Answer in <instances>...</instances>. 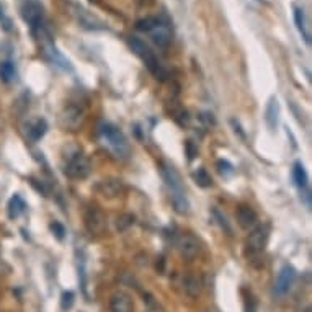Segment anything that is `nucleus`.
I'll list each match as a JSON object with an SVG mask.
<instances>
[{
  "label": "nucleus",
  "instance_id": "nucleus-11",
  "mask_svg": "<svg viewBox=\"0 0 312 312\" xmlns=\"http://www.w3.org/2000/svg\"><path fill=\"white\" fill-rule=\"evenodd\" d=\"M110 312H134V299L129 292L119 290L110 297Z\"/></svg>",
  "mask_w": 312,
  "mask_h": 312
},
{
  "label": "nucleus",
  "instance_id": "nucleus-12",
  "mask_svg": "<svg viewBox=\"0 0 312 312\" xmlns=\"http://www.w3.org/2000/svg\"><path fill=\"white\" fill-rule=\"evenodd\" d=\"M95 190L98 192L101 196L105 198H118L121 193H123L124 186H123V181L119 178H113V176H110V178H103L100 180L98 183L95 185Z\"/></svg>",
  "mask_w": 312,
  "mask_h": 312
},
{
  "label": "nucleus",
  "instance_id": "nucleus-22",
  "mask_svg": "<svg viewBox=\"0 0 312 312\" xmlns=\"http://www.w3.org/2000/svg\"><path fill=\"white\" fill-rule=\"evenodd\" d=\"M160 23L159 18L156 17H146V18H141V20L136 21V28L139 31H142V33H151V31L156 28L157 25Z\"/></svg>",
  "mask_w": 312,
  "mask_h": 312
},
{
  "label": "nucleus",
  "instance_id": "nucleus-19",
  "mask_svg": "<svg viewBox=\"0 0 312 312\" xmlns=\"http://www.w3.org/2000/svg\"><path fill=\"white\" fill-rule=\"evenodd\" d=\"M25 208H26V204L23 201V198L20 195H15V196L10 199V203H8V216H10L12 219H15V217H18L23 211H25Z\"/></svg>",
  "mask_w": 312,
  "mask_h": 312
},
{
  "label": "nucleus",
  "instance_id": "nucleus-9",
  "mask_svg": "<svg viewBox=\"0 0 312 312\" xmlns=\"http://www.w3.org/2000/svg\"><path fill=\"white\" fill-rule=\"evenodd\" d=\"M160 174H162V176H164L165 183L170 190V196H175V195H185L183 181H181V176L174 165H170L169 162H162Z\"/></svg>",
  "mask_w": 312,
  "mask_h": 312
},
{
  "label": "nucleus",
  "instance_id": "nucleus-23",
  "mask_svg": "<svg viewBox=\"0 0 312 312\" xmlns=\"http://www.w3.org/2000/svg\"><path fill=\"white\" fill-rule=\"evenodd\" d=\"M193 180H195V183H196L198 186H201V188H208V186L213 185L211 175H209L206 172V169H203V167L193 172Z\"/></svg>",
  "mask_w": 312,
  "mask_h": 312
},
{
  "label": "nucleus",
  "instance_id": "nucleus-14",
  "mask_svg": "<svg viewBox=\"0 0 312 312\" xmlns=\"http://www.w3.org/2000/svg\"><path fill=\"white\" fill-rule=\"evenodd\" d=\"M237 222H239L242 229L252 231L257 226V213L250 206H247V204H242L237 209Z\"/></svg>",
  "mask_w": 312,
  "mask_h": 312
},
{
  "label": "nucleus",
  "instance_id": "nucleus-17",
  "mask_svg": "<svg viewBox=\"0 0 312 312\" xmlns=\"http://www.w3.org/2000/svg\"><path fill=\"white\" fill-rule=\"evenodd\" d=\"M183 288L186 291V294L192 296V297H196L199 292H201V288H203V281L201 278L198 276V274H186L183 278Z\"/></svg>",
  "mask_w": 312,
  "mask_h": 312
},
{
  "label": "nucleus",
  "instance_id": "nucleus-24",
  "mask_svg": "<svg viewBox=\"0 0 312 312\" xmlns=\"http://www.w3.org/2000/svg\"><path fill=\"white\" fill-rule=\"evenodd\" d=\"M15 66H13V62L10 60H3V62H0V78H2L3 82H12L13 78H15Z\"/></svg>",
  "mask_w": 312,
  "mask_h": 312
},
{
  "label": "nucleus",
  "instance_id": "nucleus-27",
  "mask_svg": "<svg viewBox=\"0 0 312 312\" xmlns=\"http://www.w3.org/2000/svg\"><path fill=\"white\" fill-rule=\"evenodd\" d=\"M49 227H51V231H53V234L56 235V239H59V240L64 239V234H66V227L60 224V222H58V221L51 222Z\"/></svg>",
  "mask_w": 312,
  "mask_h": 312
},
{
  "label": "nucleus",
  "instance_id": "nucleus-20",
  "mask_svg": "<svg viewBox=\"0 0 312 312\" xmlns=\"http://www.w3.org/2000/svg\"><path fill=\"white\" fill-rule=\"evenodd\" d=\"M292 180H294L296 186H299V188H306L307 186V175L304 165L301 162H296L294 167H292Z\"/></svg>",
  "mask_w": 312,
  "mask_h": 312
},
{
  "label": "nucleus",
  "instance_id": "nucleus-6",
  "mask_svg": "<svg viewBox=\"0 0 312 312\" xmlns=\"http://www.w3.org/2000/svg\"><path fill=\"white\" fill-rule=\"evenodd\" d=\"M64 174L72 180H83L90 175V162L80 152L74 154L67 159V164L64 167Z\"/></svg>",
  "mask_w": 312,
  "mask_h": 312
},
{
  "label": "nucleus",
  "instance_id": "nucleus-8",
  "mask_svg": "<svg viewBox=\"0 0 312 312\" xmlns=\"http://www.w3.org/2000/svg\"><path fill=\"white\" fill-rule=\"evenodd\" d=\"M175 247H176V250H178V254L181 255V258L188 260V262L196 257V255L199 254V249H201L198 239L193 234L178 235L175 240Z\"/></svg>",
  "mask_w": 312,
  "mask_h": 312
},
{
  "label": "nucleus",
  "instance_id": "nucleus-21",
  "mask_svg": "<svg viewBox=\"0 0 312 312\" xmlns=\"http://www.w3.org/2000/svg\"><path fill=\"white\" fill-rule=\"evenodd\" d=\"M172 199V206L178 214H188L190 213V203L186 195H175V196H170Z\"/></svg>",
  "mask_w": 312,
  "mask_h": 312
},
{
  "label": "nucleus",
  "instance_id": "nucleus-31",
  "mask_svg": "<svg viewBox=\"0 0 312 312\" xmlns=\"http://www.w3.org/2000/svg\"><path fill=\"white\" fill-rule=\"evenodd\" d=\"M245 312H255V302L252 297H247L245 301Z\"/></svg>",
  "mask_w": 312,
  "mask_h": 312
},
{
  "label": "nucleus",
  "instance_id": "nucleus-26",
  "mask_svg": "<svg viewBox=\"0 0 312 312\" xmlns=\"http://www.w3.org/2000/svg\"><path fill=\"white\" fill-rule=\"evenodd\" d=\"M213 216H214V219L217 221V224H219L222 229H224L227 234H232V227L229 226V222H227V219L224 216H222V214L217 211V209H213Z\"/></svg>",
  "mask_w": 312,
  "mask_h": 312
},
{
  "label": "nucleus",
  "instance_id": "nucleus-1",
  "mask_svg": "<svg viewBox=\"0 0 312 312\" xmlns=\"http://www.w3.org/2000/svg\"><path fill=\"white\" fill-rule=\"evenodd\" d=\"M98 133L105 146H108V149L116 157H126L129 154L128 139L123 134V131H119V128H116L115 124L101 123L98 126Z\"/></svg>",
  "mask_w": 312,
  "mask_h": 312
},
{
  "label": "nucleus",
  "instance_id": "nucleus-29",
  "mask_svg": "<svg viewBox=\"0 0 312 312\" xmlns=\"http://www.w3.org/2000/svg\"><path fill=\"white\" fill-rule=\"evenodd\" d=\"M217 167H219L221 174H224V175H229V174H232V172H234L232 165L229 164V162H226V160H217Z\"/></svg>",
  "mask_w": 312,
  "mask_h": 312
},
{
  "label": "nucleus",
  "instance_id": "nucleus-28",
  "mask_svg": "<svg viewBox=\"0 0 312 312\" xmlns=\"http://www.w3.org/2000/svg\"><path fill=\"white\" fill-rule=\"evenodd\" d=\"M60 304H62V309H69V307L74 304V292H71V291L64 292V294H62V302H60Z\"/></svg>",
  "mask_w": 312,
  "mask_h": 312
},
{
  "label": "nucleus",
  "instance_id": "nucleus-4",
  "mask_svg": "<svg viewBox=\"0 0 312 312\" xmlns=\"http://www.w3.org/2000/svg\"><path fill=\"white\" fill-rule=\"evenodd\" d=\"M85 121V111L78 105L69 103L59 113V124L64 131H78Z\"/></svg>",
  "mask_w": 312,
  "mask_h": 312
},
{
  "label": "nucleus",
  "instance_id": "nucleus-15",
  "mask_svg": "<svg viewBox=\"0 0 312 312\" xmlns=\"http://www.w3.org/2000/svg\"><path fill=\"white\" fill-rule=\"evenodd\" d=\"M149 35H151L152 41L159 46V48H167V46L170 44V41H172V33H170L169 26L164 25L162 21L156 28H154Z\"/></svg>",
  "mask_w": 312,
  "mask_h": 312
},
{
  "label": "nucleus",
  "instance_id": "nucleus-3",
  "mask_svg": "<svg viewBox=\"0 0 312 312\" xmlns=\"http://www.w3.org/2000/svg\"><path fill=\"white\" fill-rule=\"evenodd\" d=\"M83 224L88 234L92 235H103L108 227V219H106V214L101 211L98 206H88L83 213Z\"/></svg>",
  "mask_w": 312,
  "mask_h": 312
},
{
  "label": "nucleus",
  "instance_id": "nucleus-25",
  "mask_svg": "<svg viewBox=\"0 0 312 312\" xmlns=\"http://www.w3.org/2000/svg\"><path fill=\"white\" fill-rule=\"evenodd\" d=\"M134 224V216L133 214H121V216L116 219V227L118 231H126Z\"/></svg>",
  "mask_w": 312,
  "mask_h": 312
},
{
  "label": "nucleus",
  "instance_id": "nucleus-7",
  "mask_svg": "<svg viewBox=\"0 0 312 312\" xmlns=\"http://www.w3.org/2000/svg\"><path fill=\"white\" fill-rule=\"evenodd\" d=\"M43 5L38 0H26L21 5V17L33 30L43 26Z\"/></svg>",
  "mask_w": 312,
  "mask_h": 312
},
{
  "label": "nucleus",
  "instance_id": "nucleus-30",
  "mask_svg": "<svg viewBox=\"0 0 312 312\" xmlns=\"http://www.w3.org/2000/svg\"><path fill=\"white\" fill-rule=\"evenodd\" d=\"M185 146H186V151H188V157H190V159H193V157L196 156V149L193 147V142L192 141H186Z\"/></svg>",
  "mask_w": 312,
  "mask_h": 312
},
{
  "label": "nucleus",
  "instance_id": "nucleus-32",
  "mask_svg": "<svg viewBox=\"0 0 312 312\" xmlns=\"http://www.w3.org/2000/svg\"><path fill=\"white\" fill-rule=\"evenodd\" d=\"M2 18H3V8L0 5V20H2Z\"/></svg>",
  "mask_w": 312,
  "mask_h": 312
},
{
  "label": "nucleus",
  "instance_id": "nucleus-16",
  "mask_svg": "<svg viewBox=\"0 0 312 312\" xmlns=\"http://www.w3.org/2000/svg\"><path fill=\"white\" fill-rule=\"evenodd\" d=\"M278 119H279V105H278L276 97H272L267 105V110H265V121H267L268 128L272 129V131L276 128Z\"/></svg>",
  "mask_w": 312,
  "mask_h": 312
},
{
  "label": "nucleus",
  "instance_id": "nucleus-10",
  "mask_svg": "<svg viewBox=\"0 0 312 312\" xmlns=\"http://www.w3.org/2000/svg\"><path fill=\"white\" fill-rule=\"evenodd\" d=\"M294 278H296L294 268L290 267V265H285V267L279 270L276 281H274V294L285 296L286 292L291 290L292 283H294Z\"/></svg>",
  "mask_w": 312,
  "mask_h": 312
},
{
  "label": "nucleus",
  "instance_id": "nucleus-5",
  "mask_svg": "<svg viewBox=\"0 0 312 312\" xmlns=\"http://www.w3.org/2000/svg\"><path fill=\"white\" fill-rule=\"evenodd\" d=\"M268 235H270L268 226H255L254 229L250 231V234L247 237V242H245L247 255L257 257V255L262 254L265 245H267V242H268Z\"/></svg>",
  "mask_w": 312,
  "mask_h": 312
},
{
  "label": "nucleus",
  "instance_id": "nucleus-2",
  "mask_svg": "<svg viewBox=\"0 0 312 312\" xmlns=\"http://www.w3.org/2000/svg\"><path fill=\"white\" fill-rule=\"evenodd\" d=\"M128 44H129V48H131L133 53L136 54L137 58L142 59V62L146 64V67L154 74V76H156L157 78H165L164 67L160 66V62L157 60L156 54L152 53L151 48H149L141 38H137V36H129Z\"/></svg>",
  "mask_w": 312,
  "mask_h": 312
},
{
  "label": "nucleus",
  "instance_id": "nucleus-18",
  "mask_svg": "<svg viewBox=\"0 0 312 312\" xmlns=\"http://www.w3.org/2000/svg\"><path fill=\"white\" fill-rule=\"evenodd\" d=\"M294 21H296V26L297 30H299V33L302 35V38L307 44H311V35L309 31L306 30V17H304V10H301V8L294 7Z\"/></svg>",
  "mask_w": 312,
  "mask_h": 312
},
{
  "label": "nucleus",
  "instance_id": "nucleus-13",
  "mask_svg": "<svg viewBox=\"0 0 312 312\" xmlns=\"http://www.w3.org/2000/svg\"><path fill=\"white\" fill-rule=\"evenodd\" d=\"M25 134L31 142H38L48 131V123L43 118H31L25 123Z\"/></svg>",
  "mask_w": 312,
  "mask_h": 312
}]
</instances>
